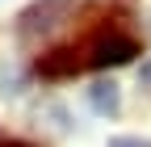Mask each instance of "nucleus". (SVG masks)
<instances>
[{"mask_svg":"<svg viewBox=\"0 0 151 147\" xmlns=\"http://www.w3.org/2000/svg\"><path fill=\"white\" fill-rule=\"evenodd\" d=\"M63 17H71V0H42V4H34L21 13V34L25 38H34V34H46L63 21Z\"/></svg>","mask_w":151,"mask_h":147,"instance_id":"1","label":"nucleus"},{"mask_svg":"<svg viewBox=\"0 0 151 147\" xmlns=\"http://www.w3.org/2000/svg\"><path fill=\"white\" fill-rule=\"evenodd\" d=\"M139 55V42L134 38H122V34H113V38H101L97 46H92V55H88V63L92 67H122V63H130Z\"/></svg>","mask_w":151,"mask_h":147,"instance_id":"2","label":"nucleus"},{"mask_svg":"<svg viewBox=\"0 0 151 147\" xmlns=\"http://www.w3.org/2000/svg\"><path fill=\"white\" fill-rule=\"evenodd\" d=\"M38 71H42L46 80H63V76H76V71H80V55H76L71 46H55V50H46L42 59H38Z\"/></svg>","mask_w":151,"mask_h":147,"instance_id":"3","label":"nucleus"},{"mask_svg":"<svg viewBox=\"0 0 151 147\" xmlns=\"http://www.w3.org/2000/svg\"><path fill=\"white\" fill-rule=\"evenodd\" d=\"M88 105L97 109V114H118L122 109V88L113 84V80H97V84H88Z\"/></svg>","mask_w":151,"mask_h":147,"instance_id":"4","label":"nucleus"},{"mask_svg":"<svg viewBox=\"0 0 151 147\" xmlns=\"http://www.w3.org/2000/svg\"><path fill=\"white\" fill-rule=\"evenodd\" d=\"M109 147H151L147 139H139V135H113L109 139Z\"/></svg>","mask_w":151,"mask_h":147,"instance_id":"5","label":"nucleus"},{"mask_svg":"<svg viewBox=\"0 0 151 147\" xmlns=\"http://www.w3.org/2000/svg\"><path fill=\"white\" fill-rule=\"evenodd\" d=\"M139 84H147V88H151V59L139 67Z\"/></svg>","mask_w":151,"mask_h":147,"instance_id":"6","label":"nucleus"},{"mask_svg":"<svg viewBox=\"0 0 151 147\" xmlns=\"http://www.w3.org/2000/svg\"><path fill=\"white\" fill-rule=\"evenodd\" d=\"M0 147H29V143H21V139H4Z\"/></svg>","mask_w":151,"mask_h":147,"instance_id":"7","label":"nucleus"}]
</instances>
